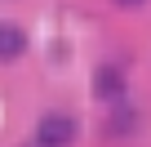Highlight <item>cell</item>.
I'll return each instance as SVG.
<instances>
[{"label":"cell","instance_id":"4","mask_svg":"<svg viewBox=\"0 0 151 147\" xmlns=\"http://www.w3.org/2000/svg\"><path fill=\"white\" fill-rule=\"evenodd\" d=\"M120 94H124L120 67H98L93 71V98H120Z\"/></svg>","mask_w":151,"mask_h":147},{"label":"cell","instance_id":"3","mask_svg":"<svg viewBox=\"0 0 151 147\" xmlns=\"http://www.w3.org/2000/svg\"><path fill=\"white\" fill-rule=\"evenodd\" d=\"M138 125H142V112L129 107V103H116V107L107 112V134H116V138H120V134H133Z\"/></svg>","mask_w":151,"mask_h":147},{"label":"cell","instance_id":"5","mask_svg":"<svg viewBox=\"0 0 151 147\" xmlns=\"http://www.w3.org/2000/svg\"><path fill=\"white\" fill-rule=\"evenodd\" d=\"M120 5H142V0H120Z\"/></svg>","mask_w":151,"mask_h":147},{"label":"cell","instance_id":"2","mask_svg":"<svg viewBox=\"0 0 151 147\" xmlns=\"http://www.w3.org/2000/svg\"><path fill=\"white\" fill-rule=\"evenodd\" d=\"M27 54V31L18 22H0V62H14Z\"/></svg>","mask_w":151,"mask_h":147},{"label":"cell","instance_id":"1","mask_svg":"<svg viewBox=\"0 0 151 147\" xmlns=\"http://www.w3.org/2000/svg\"><path fill=\"white\" fill-rule=\"evenodd\" d=\"M76 134H80V125H76V116H67V112H49L36 125V143L40 147H71Z\"/></svg>","mask_w":151,"mask_h":147}]
</instances>
